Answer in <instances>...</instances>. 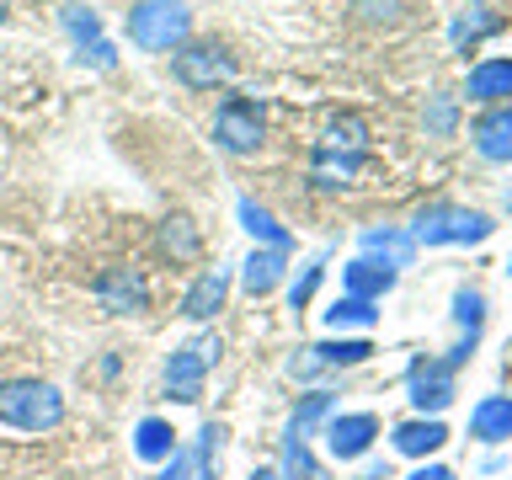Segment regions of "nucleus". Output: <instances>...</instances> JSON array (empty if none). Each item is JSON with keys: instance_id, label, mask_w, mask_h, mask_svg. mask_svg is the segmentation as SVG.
Here are the masks:
<instances>
[{"instance_id": "nucleus-28", "label": "nucleus", "mask_w": 512, "mask_h": 480, "mask_svg": "<svg viewBox=\"0 0 512 480\" xmlns=\"http://www.w3.org/2000/svg\"><path fill=\"white\" fill-rule=\"evenodd\" d=\"M326 411H331V395H310V400L299 406V416L288 422V438H310V427H315Z\"/></svg>"}, {"instance_id": "nucleus-6", "label": "nucleus", "mask_w": 512, "mask_h": 480, "mask_svg": "<svg viewBox=\"0 0 512 480\" xmlns=\"http://www.w3.org/2000/svg\"><path fill=\"white\" fill-rule=\"evenodd\" d=\"M219 358V336H203V342H187L166 358V395L192 406L203 395V379H208V363Z\"/></svg>"}, {"instance_id": "nucleus-10", "label": "nucleus", "mask_w": 512, "mask_h": 480, "mask_svg": "<svg viewBox=\"0 0 512 480\" xmlns=\"http://www.w3.org/2000/svg\"><path fill=\"white\" fill-rule=\"evenodd\" d=\"M411 400L422 411H443L454 400V363H416L411 368Z\"/></svg>"}, {"instance_id": "nucleus-33", "label": "nucleus", "mask_w": 512, "mask_h": 480, "mask_svg": "<svg viewBox=\"0 0 512 480\" xmlns=\"http://www.w3.org/2000/svg\"><path fill=\"white\" fill-rule=\"evenodd\" d=\"M0 22H6V0H0Z\"/></svg>"}, {"instance_id": "nucleus-35", "label": "nucleus", "mask_w": 512, "mask_h": 480, "mask_svg": "<svg viewBox=\"0 0 512 480\" xmlns=\"http://www.w3.org/2000/svg\"><path fill=\"white\" fill-rule=\"evenodd\" d=\"M507 272H512V262H507Z\"/></svg>"}, {"instance_id": "nucleus-4", "label": "nucleus", "mask_w": 512, "mask_h": 480, "mask_svg": "<svg viewBox=\"0 0 512 480\" xmlns=\"http://www.w3.org/2000/svg\"><path fill=\"white\" fill-rule=\"evenodd\" d=\"M262 107L251 102V96H224L219 112H214V144L224 155H256L262 150Z\"/></svg>"}, {"instance_id": "nucleus-19", "label": "nucleus", "mask_w": 512, "mask_h": 480, "mask_svg": "<svg viewBox=\"0 0 512 480\" xmlns=\"http://www.w3.org/2000/svg\"><path fill=\"white\" fill-rule=\"evenodd\" d=\"M304 352H310V358H299V363H294V374H299V368H304V374H310L315 363H326V368H342V363H363L368 352H374V342H363V336H358V342H320V347H304Z\"/></svg>"}, {"instance_id": "nucleus-30", "label": "nucleus", "mask_w": 512, "mask_h": 480, "mask_svg": "<svg viewBox=\"0 0 512 480\" xmlns=\"http://www.w3.org/2000/svg\"><path fill=\"white\" fill-rule=\"evenodd\" d=\"M315 283H320V262L304 267V278L294 283V294H288V304H294V310H304V304H310V294H315Z\"/></svg>"}, {"instance_id": "nucleus-20", "label": "nucleus", "mask_w": 512, "mask_h": 480, "mask_svg": "<svg viewBox=\"0 0 512 480\" xmlns=\"http://www.w3.org/2000/svg\"><path fill=\"white\" fill-rule=\"evenodd\" d=\"M443 443H448V427L443 422H406V427H395V448H400V454H411V459L438 454Z\"/></svg>"}, {"instance_id": "nucleus-26", "label": "nucleus", "mask_w": 512, "mask_h": 480, "mask_svg": "<svg viewBox=\"0 0 512 480\" xmlns=\"http://www.w3.org/2000/svg\"><path fill=\"white\" fill-rule=\"evenodd\" d=\"M363 139H368V128H363V118H331V128H326V150H363Z\"/></svg>"}, {"instance_id": "nucleus-1", "label": "nucleus", "mask_w": 512, "mask_h": 480, "mask_svg": "<svg viewBox=\"0 0 512 480\" xmlns=\"http://www.w3.org/2000/svg\"><path fill=\"white\" fill-rule=\"evenodd\" d=\"M59 422H64V395L48 379H6L0 384V427L54 432Z\"/></svg>"}, {"instance_id": "nucleus-8", "label": "nucleus", "mask_w": 512, "mask_h": 480, "mask_svg": "<svg viewBox=\"0 0 512 480\" xmlns=\"http://www.w3.org/2000/svg\"><path fill=\"white\" fill-rule=\"evenodd\" d=\"M374 438H379V422L368 411H347V416H331L326 422V448L336 459H363Z\"/></svg>"}, {"instance_id": "nucleus-16", "label": "nucleus", "mask_w": 512, "mask_h": 480, "mask_svg": "<svg viewBox=\"0 0 512 480\" xmlns=\"http://www.w3.org/2000/svg\"><path fill=\"white\" fill-rule=\"evenodd\" d=\"M512 96V59H486L470 70V102H502Z\"/></svg>"}, {"instance_id": "nucleus-31", "label": "nucleus", "mask_w": 512, "mask_h": 480, "mask_svg": "<svg viewBox=\"0 0 512 480\" xmlns=\"http://www.w3.org/2000/svg\"><path fill=\"white\" fill-rule=\"evenodd\" d=\"M411 480H454V470H443V464H422Z\"/></svg>"}, {"instance_id": "nucleus-22", "label": "nucleus", "mask_w": 512, "mask_h": 480, "mask_svg": "<svg viewBox=\"0 0 512 480\" xmlns=\"http://www.w3.org/2000/svg\"><path fill=\"white\" fill-rule=\"evenodd\" d=\"M240 224H246V230H251V240H262V246H278V251H288V230H283V224L267 214L262 203L240 198Z\"/></svg>"}, {"instance_id": "nucleus-14", "label": "nucleus", "mask_w": 512, "mask_h": 480, "mask_svg": "<svg viewBox=\"0 0 512 480\" xmlns=\"http://www.w3.org/2000/svg\"><path fill=\"white\" fill-rule=\"evenodd\" d=\"M283 267H288V251H278V246H256V251L246 256V272H240V283H246L251 299H256V294H272V288H278V278H283Z\"/></svg>"}, {"instance_id": "nucleus-17", "label": "nucleus", "mask_w": 512, "mask_h": 480, "mask_svg": "<svg viewBox=\"0 0 512 480\" xmlns=\"http://www.w3.org/2000/svg\"><path fill=\"white\" fill-rule=\"evenodd\" d=\"M358 171H363V150H326V144H320V155H315V182L320 187H347Z\"/></svg>"}, {"instance_id": "nucleus-18", "label": "nucleus", "mask_w": 512, "mask_h": 480, "mask_svg": "<svg viewBox=\"0 0 512 480\" xmlns=\"http://www.w3.org/2000/svg\"><path fill=\"white\" fill-rule=\"evenodd\" d=\"M203 246V235H198V224H192L187 214H171L166 224H160V251L171 256V262H192Z\"/></svg>"}, {"instance_id": "nucleus-21", "label": "nucleus", "mask_w": 512, "mask_h": 480, "mask_svg": "<svg viewBox=\"0 0 512 480\" xmlns=\"http://www.w3.org/2000/svg\"><path fill=\"white\" fill-rule=\"evenodd\" d=\"M134 454L150 459V464L171 459V454H176V432H171V422H160V416H144L139 432H134Z\"/></svg>"}, {"instance_id": "nucleus-12", "label": "nucleus", "mask_w": 512, "mask_h": 480, "mask_svg": "<svg viewBox=\"0 0 512 480\" xmlns=\"http://www.w3.org/2000/svg\"><path fill=\"white\" fill-rule=\"evenodd\" d=\"M342 283H347V294L352 299H384L395 288V267L390 262H374V256H358V262H352L347 272H342Z\"/></svg>"}, {"instance_id": "nucleus-32", "label": "nucleus", "mask_w": 512, "mask_h": 480, "mask_svg": "<svg viewBox=\"0 0 512 480\" xmlns=\"http://www.w3.org/2000/svg\"><path fill=\"white\" fill-rule=\"evenodd\" d=\"M251 480H283V475H272V470H256Z\"/></svg>"}, {"instance_id": "nucleus-11", "label": "nucleus", "mask_w": 512, "mask_h": 480, "mask_svg": "<svg viewBox=\"0 0 512 480\" xmlns=\"http://www.w3.org/2000/svg\"><path fill=\"white\" fill-rule=\"evenodd\" d=\"M224 299H230V278L214 267V272H198L192 278V288L182 294V315L187 320H214L219 310H224Z\"/></svg>"}, {"instance_id": "nucleus-23", "label": "nucleus", "mask_w": 512, "mask_h": 480, "mask_svg": "<svg viewBox=\"0 0 512 480\" xmlns=\"http://www.w3.org/2000/svg\"><path fill=\"white\" fill-rule=\"evenodd\" d=\"M214 438H219V427H203V448L198 454H182V448H176L160 480H203V464H208V454H214Z\"/></svg>"}, {"instance_id": "nucleus-2", "label": "nucleus", "mask_w": 512, "mask_h": 480, "mask_svg": "<svg viewBox=\"0 0 512 480\" xmlns=\"http://www.w3.org/2000/svg\"><path fill=\"white\" fill-rule=\"evenodd\" d=\"M192 38V11L187 0H134L128 11V43L144 54H176Z\"/></svg>"}, {"instance_id": "nucleus-25", "label": "nucleus", "mask_w": 512, "mask_h": 480, "mask_svg": "<svg viewBox=\"0 0 512 480\" xmlns=\"http://www.w3.org/2000/svg\"><path fill=\"white\" fill-rule=\"evenodd\" d=\"M283 470L294 480H326V475H320V464L310 459V443H304V438H283Z\"/></svg>"}, {"instance_id": "nucleus-13", "label": "nucleus", "mask_w": 512, "mask_h": 480, "mask_svg": "<svg viewBox=\"0 0 512 480\" xmlns=\"http://www.w3.org/2000/svg\"><path fill=\"white\" fill-rule=\"evenodd\" d=\"M470 139L486 160H512V107H491L486 118L475 123Z\"/></svg>"}, {"instance_id": "nucleus-9", "label": "nucleus", "mask_w": 512, "mask_h": 480, "mask_svg": "<svg viewBox=\"0 0 512 480\" xmlns=\"http://www.w3.org/2000/svg\"><path fill=\"white\" fill-rule=\"evenodd\" d=\"M64 27L75 32L80 59H91L96 70H112V43L102 38V22H96V11H91V6H64Z\"/></svg>"}, {"instance_id": "nucleus-29", "label": "nucleus", "mask_w": 512, "mask_h": 480, "mask_svg": "<svg viewBox=\"0 0 512 480\" xmlns=\"http://www.w3.org/2000/svg\"><path fill=\"white\" fill-rule=\"evenodd\" d=\"M480 310H486V304H480V294H475V288H459V294H454V315H459V326L464 331H480Z\"/></svg>"}, {"instance_id": "nucleus-15", "label": "nucleus", "mask_w": 512, "mask_h": 480, "mask_svg": "<svg viewBox=\"0 0 512 480\" xmlns=\"http://www.w3.org/2000/svg\"><path fill=\"white\" fill-rule=\"evenodd\" d=\"M470 432L480 443L512 438V395H486V400H480V406L470 411Z\"/></svg>"}, {"instance_id": "nucleus-24", "label": "nucleus", "mask_w": 512, "mask_h": 480, "mask_svg": "<svg viewBox=\"0 0 512 480\" xmlns=\"http://www.w3.org/2000/svg\"><path fill=\"white\" fill-rule=\"evenodd\" d=\"M326 326L331 331H342V326H374V304H368V299H336L331 304V310H326Z\"/></svg>"}, {"instance_id": "nucleus-3", "label": "nucleus", "mask_w": 512, "mask_h": 480, "mask_svg": "<svg viewBox=\"0 0 512 480\" xmlns=\"http://www.w3.org/2000/svg\"><path fill=\"white\" fill-rule=\"evenodd\" d=\"M496 224L480 214V208H459V203H432L416 214L411 224V240H422V246H475V240H486Z\"/></svg>"}, {"instance_id": "nucleus-7", "label": "nucleus", "mask_w": 512, "mask_h": 480, "mask_svg": "<svg viewBox=\"0 0 512 480\" xmlns=\"http://www.w3.org/2000/svg\"><path fill=\"white\" fill-rule=\"evenodd\" d=\"M96 304H102L107 315H139L144 304H150V283H144L139 267H107L102 278H96Z\"/></svg>"}, {"instance_id": "nucleus-34", "label": "nucleus", "mask_w": 512, "mask_h": 480, "mask_svg": "<svg viewBox=\"0 0 512 480\" xmlns=\"http://www.w3.org/2000/svg\"><path fill=\"white\" fill-rule=\"evenodd\" d=\"M507 208H512V192H507Z\"/></svg>"}, {"instance_id": "nucleus-5", "label": "nucleus", "mask_w": 512, "mask_h": 480, "mask_svg": "<svg viewBox=\"0 0 512 480\" xmlns=\"http://www.w3.org/2000/svg\"><path fill=\"white\" fill-rule=\"evenodd\" d=\"M171 75L187 91H214V86H230L235 80V59L219 43H182L171 54Z\"/></svg>"}, {"instance_id": "nucleus-27", "label": "nucleus", "mask_w": 512, "mask_h": 480, "mask_svg": "<svg viewBox=\"0 0 512 480\" xmlns=\"http://www.w3.org/2000/svg\"><path fill=\"white\" fill-rule=\"evenodd\" d=\"M363 246L368 251H384V256H390V267H406V256H411V240L406 235H390V230H368Z\"/></svg>"}]
</instances>
